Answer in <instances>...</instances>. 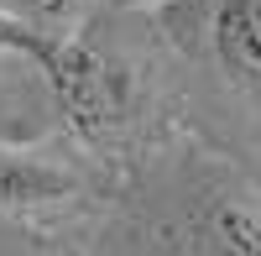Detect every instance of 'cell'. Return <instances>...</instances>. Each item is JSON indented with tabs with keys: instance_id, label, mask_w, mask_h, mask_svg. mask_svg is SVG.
Listing matches in <instances>:
<instances>
[{
	"instance_id": "cell-1",
	"label": "cell",
	"mask_w": 261,
	"mask_h": 256,
	"mask_svg": "<svg viewBox=\"0 0 261 256\" xmlns=\"http://www.w3.org/2000/svg\"><path fill=\"white\" fill-rule=\"evenodd\" d=\"M47 84H53V99H58L63 120H68L84 141L115 136L130 120V110H136V73H130L115 53L84 42L79 32L58 42Z\"/></svg>"
},
{
	"instance_id": "cell-2",
	"label": "cell",
	"mask_w": 261,
	"mask_h": 256,
	"mask_svg": "<svg viewBox=\"0 0 261 256\" xmlns=\"http://www.w3.org/2000/svg\"><path fill=\"white\" fill-rule=\"evenodd\" d=\"M79 199L73 167H63L47 152L0 141V215H32V209H58Z\"/></svg>"
},
{
	"instance_id": "cell-3",
	"label": "cell",
	"mask_w": 261,
	"mask_h": 256,
	"mask_svg": "<svg viewBox=\"0 0 261 256\" xmlns=\"http://www.w3.org/2000/svg\"><path fill=\"white\" fill-rule=\"evenodd\" d=\"M199 236L209 256H261V194L220 188L204 199Z\"/></svg>"
},
{
	"instance_id": "cell-4",
	"label": "cell",
	"mask_w": 261,
	"mask_h": 256,
	"mask_svg": "<svg viewBox=\"0 0 261 256\" xmlns=\"http://www.w3.org/2000/svg\"><path fill=\"white\" fill-rule=\"evenodd\" d=\"M214 53L225 73L261 89V0H225L214 16Z\"/></svg>"
},
{
	"instance_id": "cell-6",
	"label": "cell",
	"mask_w": 261,
	"mask_h": 256,
	"mask_svg": "<svg viewBox=\"0 0 261 256\" xmlns=\"http://www.w3.org/2000/svg\"><path fill=\"white\" fill-rule=\"evenodd\" d=\"M0 53H6V58H27V63H37V73H47L58 42L42 37L37 27H27L21 16H11L6 6H0Z\"/></svg>"
},
{
	"instance_id": "cell-5",
	"label": "cell",
	"mask_w": 261,
	"mask_h": 256,
	"mask_svg": "<svg viewBox=\"0 0 261 256\" xmlns=\"http://www.w3.org/2000/svg\"><path fill=\"white\" fill-rule=\"evenodd\" d=\"M11 16H21L27 27H37L42 37H53V42H63V37H73L79 27H84V11H89V0H0Z\"/></svg>"
}]
</instances>
